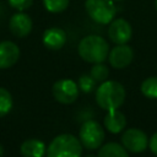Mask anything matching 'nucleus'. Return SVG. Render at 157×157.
<instances>
[{"mask_svg": "<svg viewBox=\"0 0 157 157\" xmlns=\"http://www.w3.org/2000/svg\"><path fill=\"white\" fill-rule=\"evenodd\" d=\"M105 132L104 129L101 126V124L96 120L88 119L86 120L78 131V139L82 144V146L87 150H98L104 141Z\"/></svg>", "mask_w": 157, "mask_h": 157, "instance_id": "nucleus-5", "label": "nucleus"}, {"mask_svg": "<svg viewBox=\"0 0 157 157\" xmlns=\"http://www.w3.org/2000/svg\"><path fill=\"white\" fill-rule=\"evenodd\" d=\"M148 148L153 155L157 156V132H155L150 139H148Z\"/></svg>", "mask_w": 157, "mask_h": 157, "instance_id": "nucleus-22", "label": "nucleus"}, {"mask_svg": "<svg viewBox=\"0 0 157 157\" xmlns=\"http://www.w3.org/2000/svg\"><path fill=\"white\" fill-rule=\"evenodd\" d=\"M97 155L99 157H128L129 151L118 142H108L98 148Z\"/></svg>", "mask_w": 157, "mask_h": 157, "instance_id": "nucleus-15", "label": "nucleus"}, {"mask_svg": "<svg viewBox=\"0 0 157 157\" xmlns=\"http://www.w3.org/2000/svg\"><path fill=\"white\" fill-rule=\"evenodd\" d=\"M132 36V29L130 23L123 18H114L108 27V38L114 44H126Z\"/></svg>", "mask_w": 157, "mask_h": 157, "instance_id": "nucleus-8", "label": "nucleus"}, {"mask_svg": "<svg viewBox=\"0 0 157 157\" xmlns=\"http://www.w3.org/2000/svg\"><path fill=\"white\" fill-rule=\"evenodd\" d=\"M77 85H78V88H80L82 92H85V93H91V92L96 88L97 81H96L90 74H83V75H81V76L78 77Z\"/></svg>", "mask_w": 157, "mask_h": 157, "instance_id": "nucleus-20", "label": "nucleus"}, {"mask_svg": "<svg viewBox=\"0 0 157 157\" xmlns=\"http://www.w3.org/2000/svg\"><path fill=\"white\" fill-rule=\"evenodd\" d=\"M103 123H104V128L110 134H118L123 131L124 128L126 126V118L120 110L114 109L107 112Z\"/></svg>", "mask_w": 157, "mask_h": 157, "instance_id": "nucleus-13", "label": "nucleus"}, {"mask_svg": "<svg viewBox=\"0 0 157 157\" xmlns=\"http://www.w3.org/2000/svg\"><path fill=\"white\" fill-rule=\"evenodd\" d=\"M12 105H13V99L11 93L6 88L0 87V118L7 115L12 109Z\"/></svg>", "mask_w": 157, "mask_h": 157, "instance_id": "nucleus-17", "label": "nucleus"}, {"mask_svg": "<svg viewBox=\"0 0 157 157\" xmlns=\"http://www.w3.org/2000/svg\"><path fill=\"white\" fill-rule=\"evenodd\" d=\"M7 2L12 9L18 10V11H23V10H27L32 6L33 0H7Z\"/></svg>", "mask_w": 157, "mask_h": 157, "instance_id": "nucleus-21", "label": "nucleus"}, {"mask_svg": "<svg viewBox=\"0 0 157 157\" xmlns=\"http://www.w3.org/2000/svg\"><path fill=\"white\" fill-rule=\"evenodd\" d=\"M78 85L71 78H61L54 82L52 87L53 97L61 104H71L78 97Z\"/></svg>", "mask_w": 157, "mask_h": 157, "instance_id": "nucleus-6", "label": "nucleus"}, {"mask_svg": "<svg viewBox=\"0 0 157 157\" xmlns=\"http://www.w3.org/2000/svg\"><path fill=\"white\" fill-rule=\"evenodd\" d=\"M20 59V48L11 40L0 42V69L13 66Z\"/></svg>", "mask_w": 157, "mask_h": 157, "instance_id": "nucleus-11", "label": "nucleus"}, {"mask_svg": "<svg viewBox=\"0 0 157 157\" xmlns=\"http://www.w3.org/2000/svg\"><path fill=\"white\" fill-rule=\"evenodd\" d=\"M90 75L97 81V82H103L105 80H108V76H109V69L105 64L103 63H97V64H93V66L91 67V71H90Z\"/></svg>", "mask_w": 157, "mask_h": 157, "instance_id": "nucleus-18", "label": "nucleus"}, {"mask_svg": "<svg viewBox=\"0 0 157 157\" xmlns=\"http://www.w3.org/2000/svg\"><path fill=\"white\" fill-rule=\"evenodd\" d=\"M141 93L150 98V99H157V76H150L145 78L140 86Z\"/></svg>", "mask_w": 157, "mask_h": 157, "instance_id": "nucleus-16", "label": "nucleus"}, {"mask_svg": "<svg viewBox=\"0 0 157 157\" xmlns=\"http://www.w3.org/2000/svg\"><path fill=\"white\" fill-rule=\"evenodd\" d=\"M82 144L78 137L72 134H60L55 136L47 147L48 157H80L82 153Z\"/></svg>", "mask_w": 157, "mask_h": 157, "instance_id": "nucleus-3", "label": "nucleus"}, {"mask_svg": "<svg viewBox=\"0 0 157 157\" xmlns=\"http://www.w3.org/2000/svg\"><path fill=\"white\" fill-rule=\"evenodd\" d=\"M114 1H121V0H114Z\"/></svg>", "mask_w": 157, "mask_h": 157, "instance_id": "nucleus-25", "label": "nucleus"}, {"mask_svg": "<svg viewBox=\"0 0 157 157\" xmlns=\"http://www.w3.org/2000/svg\"><path fill=\"white\" fill-rule=\"evenodd\" d=\"M42 40L47 49L59 50L66 43V33L60 27H50L44 31Z\"/></svg>", "mask_w": 157, "mask_h": 157, "instance_id": "nucleus-12", "label": "nucleus"}, {"mask_svg": "<svg viewBox=\"0 0 157 157\" xmlns=\"http://www.w3.org/2000/svg\"><path fill=\"white\" fill-rule=\"evenodd\" d=\"M20 152L25 157H43L47 153V146L37 139H28L20 146Z\"/></svg>", "mask_w": 157, "mask_h": 157, "instance_id": "nucleus-14", "label": "nucleus"}, {"mask_svg": "<svg viewBox=\"0 0 157 157\" xmlns=\"http://www.w3.org/2000/svg\"><path fill=\"white\" fill-rule=\"evenodd\" d=\"M125 94V88L120 82L105 80L101 82L98 88H96V102L99 108L109 112L123 105Z\"/></svg>", "mask_w": 157, "mask_h": 157, "instance_id": "nucleus-2", "label": "nucleus"}, {"mask_svg": "<svg viewBox=\"0 0 157 157\" xmlns=\"http://www.w3.org/2000/svg\"><path fill=\"white\" fill-rule=\"evenodd\" d=\"M156 9H157V0H156Z\"/></svg>", "mask_w": 157, "mask_h": 157, "instance_id": "nucleus-24", "label": "nucleus"}, {"mask_svg": "<svg viewBox=\"0 0 157 157\" xmlns=\"http://www.w3.org/2000/svg\"><path fill=\"white\" fill-rule=\"evenodd\" d=\"M32 27H33L32 18L27 13H25L22 11H18V12L13 13L11 16L10 21H9L10 32L15 37H18V38L27 37L31 33Z\"/></svg>", "mask_w": 157, "mask_h": 157, "instance_id": "nucleus-10", "label": "nucleus"}, {"mask_svg": "<svg viewBox=\"0 0 157 157\" xmlns=\"http://www.w3.org/2000/svg\"><path fill=\"white\" fill-rule=\"evenodd\" d=\"M4 152H5V151H4V146H2L1 144H0V157H1L2 155H4Z\"/></svg>", "mask_w": 157, "mask_h": 157, "instance_id": "nucleus-23", "label": "nucleus"}, {"mask_svg": "<svg viewBox=\"0 0 157 157\" xmlns=\"http://www.w3.org/2000/svg\"><path fill=\"white\" fill-rule=\"evenodd\" d=\"M70 0H43V5L47 11L52 13H60L69 6Z\"/></svg>", "mask_w": 157, "mask_h": 157, "instance_id": "nucleus-19", "label": "nucleus"}, {"mask_svg": "<svg viewBox=\"0 0 157 157\" xmlns=\"http://www.w3.org/2000/svg\"><path fill=\"white\" fill-rule=\"evenodd\" d=\"M132 59H134V52H132V48L128 45V43L115 44V47L112 48L108 54V61L110 66L118 70L124 69L128 65H130Z\"/></svg>", "mask_w": 157, "mask_h": 157, "instance_id": "nucleus-9", "label": "nucleus"}, {"mask_svg": "<svg viewBox=\"0 0 157 157\" xmlns=\"http://www.w3.org/2000/svg\"><path fill=\"white\" fill-rule=\"evenodd\" d=\"M109 50L110 48L108 42L97 34H88L83 37L77 47L80 58L90 64L104 63L108 59Z\"/></svg>", "mask_w": 157, "mask_h": 157, "instance_id": "nucleus-1", "label": "nucleus"}, {"mask_svg": "<svg viewBox=\"0 0 157 157\" xmlns=\"http://www.w3.org/2000/svg\"><path fill=\"white\" fill-rule=\"evenodd\" d=\"M85 10L90 18L99 25H108L117 16L114 0H86Z\"/></svg>", "mask_w": 157, "mask_h": 157, "instance_id": "nucleus-4", "label": "nucleus"}, {"mask_svg": "<svg viewBox=\"0 0 157 157\" xmlns=\"http://www.w3.org/2000/svg\"><path fill=\"white\" fill-rule=\"evenodd\" d=\"M121 145L131 153H141L148 147V137L142 130L130 128L123 132Z\"/></svg>", "mask_w": 157, "mask_h": 157, "instance_id": "nucleus-7", "label": "nucleus"}]
</instances>
